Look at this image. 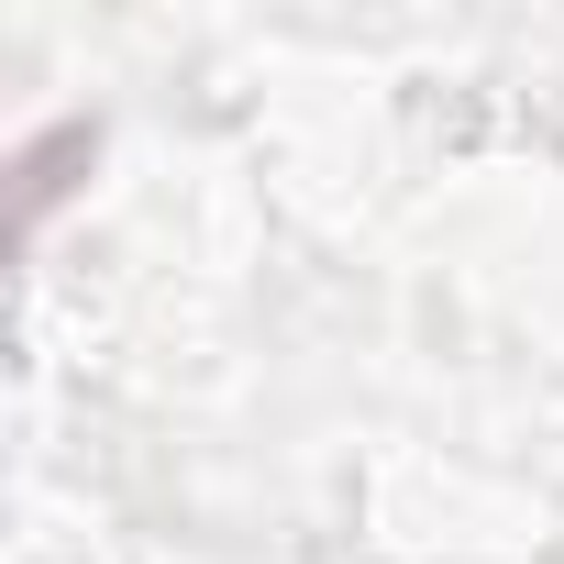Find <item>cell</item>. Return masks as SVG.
Wrapping results in <instances>:
<instances>
[{"mask_svg": "<svg viewBox=\"0 0 564 564\" xmlns=\"http://www.w3.org/2000/svg\"><path fill=\"white\" fill-rule=\"evenodd\" d=\"M89 155H100V133H89V122H56L45 144H23V232H34V221H45L67 188H78L67 166H89Z\"/></svg>", "mask_w": 564, "mask_h": 564, "instance_id": "obj_1", "label": "cell"}]
</instances>
